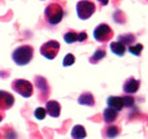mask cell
Instances as JSON below:
<instances>
[{
  "label": "cell",
  "mask_w": 148,
  "mask_h": 139,
  "mask_svg": "<svg viewBox=\"0 0 148 139\" xmlns=\"http://www.w3.org/2000/svg\"><path fill=\"white\" fill-rule=\"evenodd\" d=\"M4 117H5V113L3 111H0V121H3V120H4Z\"/></svg>",
  "instance_id": "obj_24"
},
{
  "label": "cell",
  "mask_w": 148,
  "mask_h": 139,
  "mask_svg": "<svg viewBox=\"0 0 148 139\" xmlns=\"http://www.w3.org/2000/svg\"><path fill=\"white\" fill-rule=\"evenodd\" d=\"M34 83H35V87L38 90V99L39 101H47L51 95V88H49V85L47 82V79L44 77H40V75H36L34 78Z\"/></svg>",
  "instance_id": "obj_4"
},
{
  "label": "cell",
  "mask_w": 148,
  "mask_h": 139,
  "mask_svg": "<svg viewBox=\"0 0 148 139\" xmlns=\"http://www.w3.org/2000/svg\"><path fill=\"white\" fill-rule=\"evenodd\" d=\"M113 35H114V33H113L112 27L109 25H107V23H100L94 30V38L97 42H101V43L112 40Z\"/></svg>",
  "instance_id": "obj_5"
},
{
  "label": "cell",
  "mask_w": 148,
  "mask_h": 139,
  "mask_svg": "<svg viewBox=\"0 0 148 139\" xmlns=\"http://www.w3.org/2000/svg\"><path fill=\"white\" fill-rule=\"evenodd\" d=\"M110 49H112V52L114 55H117V56H123L126 52V47L123 46L122 43H120V42H112V43H110Z\"/></svg>",
  "instance_id": "obj_18"
},
{
  "label": "cell",
  "mask_w": 148,
  "mask_h": 139,
  "mask_svg": "<svg viewBox=\"0 0 148 139\" xmlns=\"http://www.w3.org/2000/svg\"><path fill=\"white\" fill-rule=\"evenodd\" d=\"M121 98H122V101H123V107H133L134 103H135L134 98L130 95H123V96H121Z\"/></svg>",
  "instance_id": "obj_22"
},
{
  "label": "cell",
  "mask_w": 148,
  "mask_h": 139,
  "mask_svg": "<svg viewBox=\"0 0 148 139\" xmlns=\"http://www.w3.org/2000/svg\"><path fill=\"white\" fill-rule=\"evenodd\" d=\"M107 104H108V108L113 109V111H116V112H120L125 108L121 96H109V98L107 99Z\"/></svg>",
  "instance_id": "obj_13"
},
{
  "label": "cell",
  "mask_w": 148,
  "mask_h": 139,
  "mask_svg": "<svg viewBox=\"0 0 148 139\" xmlns=\"http://www.w3.org/2000/svg\"><path fill=\"white\" fill-rule=\"evenodd\" d=\"M105 55H107L105 47H100V48H97L96 51L94 52V55L90 57V62H91V64H97L99 61H101V60L104 59Z\"/></svg>",
  "instance_id": "obj_16"
},
{
  "label": "cell",
  "mask_w": 148,
  "mask_h": 139,
  "mask_svg": "<svg viewBox=\"0 0 148 139\" xmlns=\"http://www.w3.org/2000/svg\"><path fill=\"white\" fill-rule=\"evenodd\" d=\"M78 103L81 105H87V107H94L95 105V99H94V95L91 92H83L79 95L78 98Z\"/></svg>",
  "instance_id": "obj_14"
},
{
  "label": "cell",
  "mask_w": 148,
  "mask_h": 139,
  "mask_svg": "<svg viewBox=\"0 0 148 139\" xmlns=\"http://www.w3.org/2000/svg\"><path fill=\"white\" fill-rule=\"evenodd\" d=\"M12 88L23 98H31L34 94V86L26 79H14L12 82Z\"/></svg>",
  "instance_id": "obj_3"
},
{
  "label": "cell",
  "mask_w": 148,
  "mask_h": 139,
  "mask_svg": "<svg viewBox=\"0 0 148 139\" xmlns=\"http://www.w3.org/2000/svg\"><path fill=\"white\" fill-rule=\"evenodd\" d=\"M34 57V48L29 44H23V46H20L13 51L12 53V59L13 61L16 62V65H27L29 62L33 60Z\"/></svg>",
  "instance_id": "obj_2"
},
{
  "label": "cell",
  "mask_w": 148,
  "mask_h": 139,
  "mask_svg": "<svg viewBox=\"0 0 148 139\" xmlns=\"http://www.w3.org/2000/svg\"><path fill=\"white\" fill-rule=\"evenodd\" d=\"M117 118H118V112L113 111L110 108L104 109V112H103V120H104V122L107 125H112Z\"/></svg>",
  "instance_id": "obj_15"
},
{
  "label": "cell",
  "mask_w": 148,
  "mask_h": 139,
  "mask_svg": "<svg viewBox=\"0 0 148 139\" xmlns=\"http://www.w3.org/2000/svg\"><path fill=\"white\" fill-rule=\"evenodd\" d=\"M96 10V5L92 1H87V0H81L77 3V14L81 20H87L90 18Z\"/></svg>",
  "instance_id": "obj_6"
},
{
  "label": "cell",
  "mask_w": 148,
  "mask_h": 139,
  "mask_svg": "<svg viewBox=\"0 0 148 139\" xmlns=\"http://www.w3.org/2000/svg\"><path fill=\"white\" fill-rule=\"evenodd\" d=\"M64 14L65 10L60 3H49L44 9V20L51 26L59 25L64 18Z\"/></svg>",
  "instance_id": "obj_1"
},
{
  "label": "cell",
  "mask_w": 148,
  "mask_h": 139,
  "mask_svg": "<svg viewBox=\"0 0 148 139\" xmlns=\"http://www.w3.org/2000/svg\"><path fill=\"white\" fill-rule=\"evenodd\" d=\"M101 134L104 138L114 139L121 134V127L118 126V125H107V126L101 130Z\"/></svg>",
  "instance_id": "obj_12"
},
{
  "label": "cell",
  "mask_w": 148,
  "mask_h": 139,
  "mask_svg": "<svg viewBox=\"0 0 148 139\" xmlns=\"http://www.w3.org/2000/svg\"><path fill=\"white\" fill-rule=\"evenodd\" d=\"M64 40L68 44H73L75 42H79V43H83L84 40H87V33L86 31H77L74 30H69L64 34Z\"/></svg>",
  "instance_id": "obj_8"
},
{
  "label": "cell",
  "mask_w": 148,
  "mask_h": 139,
  "mask_svg": "<svg viewBox=\"0 0 148 139\" xmlns=\"http://www.w3.org/2000/svg\"><path fill=\"white\" fill-rule=\"evenodd\" d=\"M139 87H140V82L139 81H136L134 77H130L127 78V79L123 82V86H122V90L123 92H125V95H133V94H135L136 91L139 90Z\"/></svg>",
  "instance_id": "obj_10"
},
{
  "label": "cell",
  "mask_w": 148,
  "mask_h": 139,
  "mask_svg": "<svg viewBox=\"0 0 148 139\" xmlns=\"http://www.w3.org/2000/svg\"><path fill=\"white\" fill-rule=\"evenodd\" d=\"M46 112L53 118H57L60 116V112H61V105H60L59 101L56 100H48L46 103Z\"/></svg>",
  "instance_id": "obj_11"
},
{
  "label": "cell",
  "mask_w": 148,
  "mask_h": 139,
  "mask_svg": "<svg viewBox=\"0 0 148 139\" xmlns=\"http://www.w3.org/2000/svg\"><path fill=\"white\" fill-rule=\"evenodd\" d=\"M142 51H143V44H140V43L133 44V46L129 47V52H131V53L135 55V56H140Z\"/></svg>",
  "instance_id": "obj_20"
},
{
  "label": "cell",
  "mask_w": 148,
  "mask_h": 139,
  "mask_svg": "<svg viewBox=\"0 0 148 139\" xmlns=\"http://www.w3.org/2000/svg\"><path fill=\"white\" fill-rule=\"evenodd\" d=\"M60 51V43L57 40H48L40 47V53L48 60H53L59 55Z\"/></svg>",
  "instance_id": "obj_7"
},
{
  "label": "cell",
  "mask_w": 148,
  "mask_h": 139,
  "mask_svg": "<svg viewBox=\"0 0 148 139\" xmlns=\"http://www.w3.org/2000/svg\"><path fill=\"white\" fill-rule=\"evenodd\" d=\"M74 62H75V57L73 56V53H68L66 56L64 57V60H62V65H64V66H70Z\"/></svg>",
  "instance_id": "obj_21"
},
{
  "label": "cell",
  "mask_w": 148,
  "mask_h": 139,
  "mask_svg": "<svg viewBox=\"0 0 148 139\" xmlns=\"http://www.w3.org/2000/svg\"><path fill=\"white\" fill-rule=\"evenodd\" d=\"M86 135H87L86 129L82 125H75L72 129V137L74 139H83V138H86Z\"/></svg>",
  "instance_id": "obj_19"
},
{
  "label": "cell",
  "mask_w": 148,
  "mask_h": 139,
  "mask_svg": "<svg viewBox=\"0 0 148 139\" xmlns=\"http://www.w3.org/2000/svg\"><path fill=\"white\" fill-rule=\"evenodd\" d=\"M13 104H14V98L12 94L0 90V111H8L13 107Z\"/></svg>",
  "instance_id": "obj_9"
},
{
  "label": "cell",
  "mask_w": 148,
  "mask_h": 139,
  "mask_svg": "<svg viewBox=\"0 0 148 139\" xmlns=\"http://www.w3.org/2000/svg\"><path fill=\"white\" fill-rule=\"evenodd\" d=\"M117 42L122 43L125 47H130V46H133V44H134V42H136V38H135V35H134V34L127 33V34H122V35L118 36V40Z\"/></svg>",
  "instance_id": "obj_17"
},
{
  "label": "cell",
  "mask_w": 148,
  "mask_h": 139,
  "mask_svg": "<svg viewBox=\"0 0 148 139\" xmlns=\"http://www.w3.org/2000/svg\"><path fill=\"white\" fill-rule=\"evenodd\" d=\"M34 114H35V118L43 120V118H46L47 112H46V109H44V108H36L35 112H34Z\"/></svg>",
  "instance_id": "obj_23"
}]
</instances>
